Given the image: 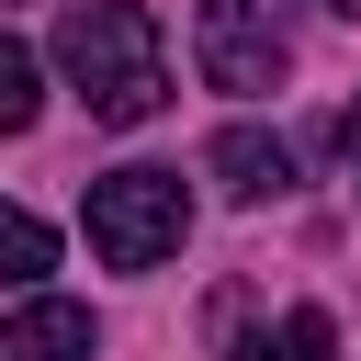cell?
<instances>
[{"label":"cell","instance_id":"1","mask_svg":"<svg viewBox=\"0 0 361 361\" xmlns=\"http://www.w3.org/2000/svg\"><path fill=\"white\" fill-rule=\"evenodd\" d=\"M56 68L79 79L90 124H113V135H135V124L169 113V45H158L147 0H79L56 23Z\"/></svg>","mask_w":361,"mask_h":361},{"label":"cell","instance_id":"2","mask_svg":"<svg viewBox=\"0 0 361 361\" xmlns=\"http://www.w3.org/2000/svg\"><path fill=\"white\" fill-rule=\"evenodd\" d=\"M180 237H192L180 169H102L90 180V248H102V271H158Z\"/></svg>","mask_w":361,"mask_h":361},{"label":"cell","instance_id":"3","mask_svg":"<svg viewBox=\"0 0 361 361\" xmlns=\"http://www.w3.org/2000/svg\"><path fill=\"white\" fill-rule=\"evenodd\" d=\"M192 45H203V79H214V90H271V79L293 68V45H282L271 0H203Z\"/></svg>","mask_w":361,"mask_h":361},{"label":"cell","instance_id":"4","mask_svg":"<svg viewBox=\"0 0 361 361\" xmlns=\"http://www.w3.org/2000/svg\"><path fill=\"white\" fill-rule=\"evenodd\" d=\"M203 169H214L237 203H271V192H293V147H282V135H259V124H226V135L203 147Z\"/></svg>","mask_w":361,"mask_h":361},{"label":"cell","instance_id":"5","mask_svg":"<svg viewBox=\"0 0 361 361\" xmlns=\"http://www.w3.org/2000/svg\"><path fill=\"white\" fill-rule=\"evenodd\" d=\"M0 361H90V305H23L11 327H0Z\"/></svg>","mask_w":361,"mask_h":361},{"label":"cell","instance_id":"6","mask_svg":"<svg viewBox=\"0 0 361 361\" xmlns=\"http://www.w3.org/2000/svg\"><path fill=\"white\" fill-rule=\"evenodd\" d=\"M248 361H338V316H327V305H293Z\"/></svg>","mask_w":361,"mask_h":361},{"label":"cell","instance_id":"7","mask_svg":"<svg viewBox=\"0 0 361 361\" xmlns=\"http://www.w3.org/2000/svg\"><path fill=\"white\" fill-rule=\"evenodd\" d=\"M34 102H45V90H34V45L11 34V45H0V124L23 135V124H34Z\"/></svg>","mask_w":361,"mask_h":361},{"label":"cell","instance_id":"8","mask_svg":"<svg viewBox=\"0 0 361 361\" xmlns=\"http://www.w3.org/2000/svg\"><path fill=\"white\" fill-rule=\"evenodd\" d=\"M0 259H11V282H34V271L56 259V237H45V214H23V203H11V214H0Z\"/></svg>","mask_w":361,"mask_h":361},{"label":"cell","instance_id":"9","mask_svg":"<svg viewBox=\"0 0 361 361\" xmlns=\"http://www.w3.org/2000/svg\"><path fill=\"white\" fill-rule=\"evenodd\" d=\"M338 147H350V169H361V102H350V124H338Z\"/></svg>","mask_w":361,"mask_h":361}]
</instances>
